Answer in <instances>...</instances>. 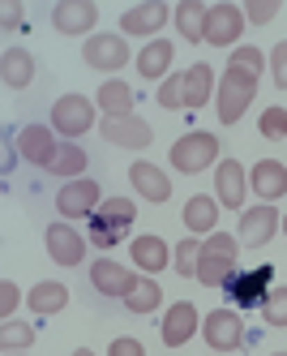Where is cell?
Masks as SVG:
<instances>
[{
	"label": "cell",
	"instance_id": "obj_1",
	"mask_svg": "<svg viewBox=\"0 0 287 356\" xmlns=\"http://www.w3.org/2000/svg\"><path fill=\"white\" fill-rule=\"evenodd\" d=\"M236 262H240V236H227V232H215L202 241V253H197V279L206 288H223L231 275H236Z\"/></svg>",
	"mask_w": 287,
	"mask_h": 356
},
{
	"label": "cell",
	"instance_id": "obj_2",
	"mask_svg": "<svg viewBox=\"0 0 287 356\" xmlns=\"http://www.w3.org/2000/svg\"><path fill=\"white\" fill-rule=\"evenodd\" d=\"M133 219H138L133 197H103L99 211L90 215V245L95 249H116L120 236L133 227Z\"/></svg>",
	"mask_w": 287,
	"mask_h": 356
},
{
	"label": "cell",
	"instance_id": "obj_3",
	"mask_svg": "<svg viewBox=\"0 0 287 356\" xmlns=\"http://www.w3.org/2000/svg\"><path fill=\"white\" fill-rule=\"evenodd\" d=\"M253 95H257V78H253V73L231 69V65H227V69H223V82H219V90H215L219 120H223V124H236V120L249 112Z\"/></svg>",
	"mask_w": 287,
	"mask_h": 356
},
{
	"label": "cell",
	"instance_id": "obj_4",
	"mask_svg": "<svg viewBox=\"0 0 287 356\" xmlns=\"http://www.w3.org/2000/svg\"><path fill=\"white\" fill-rule=\"evenodd\" d=\"M172 168L176 172H189V176H197L206 168H219V138L215 134H202V129L176 138V146H172Z\"/></svg>",
	"mask_w": 287,
	"mask_h": 356
},
{
	"label": "cell",
	"instance_id": "obj_5",
	"mask_svg": "<svg viewBox=\"0 0 287 356\" xmlns=\"http://www.w3.org/2000/svg\"><path fill=\"white\" fill-rule=\"evenodd\" d=\"M270 284H274V266L262 262V266H253V270H236L223 284V292H227V300L236 305V309H257V305H266Z\"/></svg>",
	"mask_w": 287,
	"mask_h": 356
},
{
	"label": "cell",
	"instance_id": "obj_6",
	"mask_svg": "<svg viewBox=\"0 0 287 356\" xmlns=\"http://www.w3.org/2000/svg\"><path fill=\"white\" fill-rule=\"evenodd\" d=\"M249 26V17H245V5H211V13H206V43L211 47H236L240 35Z\"/></svg>",
	"mask_w": 287,
	"mask_h": 356
},
{
	"label": "cell",
	"instance_id": "obj_7",
	"mask_svg": "<svg viewBox=\"0 0 287 356\" xmlns=\"http://www.w3.org/2000/svg\"><path fill=\"white\" fill-rule=\"evenodd\" d=\"M82 60L95 73H120L129 65V43H124L120 31H112V35H90L86 47H82Z\"/></svg>",
	"mask_w": 287,
	"mask_h": 356
},
{
	"label": "cell",
	"instance_id": "obj_8",
	"mask_svg": "<svg viewBox=\"0 0 287 356\" xmlns=\"http://www.w3.org/2000/svg\"><path fill=\"white\" fill-rule=\"evenodd\" d=\"M95 124V104L86 95H60L51 104V129L65 134V138H82Z\"/></svg>",
	"mask_w": 287,
	"mask_h": 356
},
{
	"label": "cell",
	"instance_id": "obj_9",
	"mask_svg": "<svg viewBox=\"0 0 287 356\" xmlns=\"http://www.w3.org/2000/svg\"><path fill=\"white\" fill-rule=\"evenodd\" d=\"M99 202H103L99 185L90 181V176H77V181L60 185V193H56V211H60L65 219H90V215L99 211Z\"/></svg>",
	"mask_w": 287,
	"mask_h": 356
},
{
	"label": "cell",
	"instance_id": "obj_10",
	"mask_svg": "<svg viewBox=\"0 0 287 356\" xmlns=\"http://www.w3.org/2000/svg\"><path fill=\"white\" fill-rule=\"evenodd\" d=\"M202 335H206V343H211L215 352H236L245 343V322H240L236 309H215V314H206Z\"/></svg>",
	"mask_w": 287,
	"mask_h": 356
},
{
	"label": "cell",
	"instance_id": "obj_11",
	"mask_svg": "<svg viewBox=\"0 0 287 356\" xmlns=\"http://www.w3.org/2000/svg\"><path fill=\"white\" fill-rule=\"evenodd\" d=\"M283 227V215L270 207V202H262V207H249V211H240V245H249V249H262L274 232Z\"/></svg>",
	"mask_w": 287,
	"mask_h": 356
},
{
	"label": "cell",
	"instance_id": "obj_12",
	"mask_svg": "<svg viewBox=\"0 0 287 356\" xmlns=\"http://www.w3.org/2000/svg\"><path fill=\"white\" fill-rule=\"evenodd\" d=\"M95 22H99L95 0H60V5H51V26L60 35H90Z\"/></svg>",
	"mask_w": 287,
	"mask_h": 356
},
{
	"label": "cell",
	"instance_id": "obj_13",
	"mask_svg": "<svg viewBox=\"0 0 287 356\" xmlns=\"http://www.w3.org/2000/svg\"><path fill=\"white\" fill-rule=\"evenodd\" d=\"M215 193L227 211H245V197H249V172L236 159H223L215 168Z\"/></svg>",
	"mask_w": 287,
	"mask_h": 356
},
{
	"label": "cell",
	"instance_id": "obj_14",
	"mask_svg": "<svg viewBox=\"0 0 287 356\" xmlns=\"http://www.w3.org/2000/svg\"><path fill=\"white\" fill-rule=\"evenodd\" d=\"M99 134L108 138L112 146H120V150H146L150 146V124L142 120V116H120V120H103L99 124Z\"/></svg>",
	"mask_w": 287,
	"mask_h": 356
},
{
	"label": "cell",
	"instance_id": "obj_15",
	"mask_svg": "<svg viewBox=\"0 0 287 356\" xmlns=\"http://www.w3.org/2000/svg\"><path fill=\"white\" fill-rule=\"evenodd\" d=\"M43 241H47L51 262H60V266H77V262L86 258V241H82V232H77V227H69V223H51Z\"/></svg>",
	"mask_w": 287,
	"mask_h": 356
},
{
	"label": "cell",
	"instance_id": "obj_16",
	"mask_svg": "<svg viewBox=\"0 0 287 356\" xmlns=\"http://www.w3.org/2000/svg\"><path fill=\"white\" fill-rule=\"evenodd\" d=\"M17 150H22V159L26 163H35V168H51V159H56V138H51L47 124H26V129L17 134Z\"/></svg>",
	"mask_w": 287,
	"mask_h": 356
},
{
	"label": "cell",
	"instance_id": "obj_17",
	"mask_svg": "<svg viewBox=\"0 0 287 356\" xmlns=\"http://www.w3.org/2000/svg\"><path fill=\"white\" fill-rule=\"evenodd\" d=\"M90 284L103 292V296H129L138 288V275L129 270V266H120V262H112V258H99L95 266H90Z\"/></svg>",
	"mask_w": 287,
	"mask_h": 356
},
{
	"label": "cell",
	"instance_id": "obj_18",
	"mask_svg": "<svg viewBox=\"0 0 287 356\" xmlns=\"http://www.w3.org/2000/svg\"><path fill=\"white\" fill-rule=\"evenodd\" d=\"M249 189L262 197V202H279L287 193V168L279 159H257L249 168Z\"/></svg>",
	"mask_w": 287,
	"mask_h": 356
},
{
	"label": "cell",
	"instance_id": "obj_19",
	"mask_svg": "<svg viewBox=\"0 0 287 356\" xmlns=\"http://www.w3.org/2000/svg\"><path fill=\"white\" fill-rule=\"evenodd\" d=\"M180 219H185L189 236H215V232H219V197L193 193V197L185 202V211H180Z\"/></svg>",
	"mask_w": 287,
	"mask_h": 356
},
{
	"label": "cell",
	"instance_id": "obj_20",
	"mask_svg": "<svg viewBox=\"0 0 287 356\" xmlns=\"http://www.w3.org/2000/svg\"><path fill=\"white\" fill-rule=\"evenodd\" d=\"M197 326H202V322H197V309H193L189 300H176L172 309L163 314V343H167V348H180V343H189Z\"/></svg>",
	"mask_w": 287,
	"mask_h": 356
},
{
	"label": "cell",
	"instance_id": "obj_21",
	"mask_svg": "<svg viewBox=\"0 0 287 356\" xmlns=\"http://www.w3.org/2000/svg\"><path fill=\"white\" fill-rule=\"evenodd\" d=\"M172 17V9L167 5H138V9H129V13H120V35H159V26Z\"/></svg>",
	"mask_w": 287,
	"mask_h": 356
},
{
	"label": "cell",
	"instance_id": "obj_22",
	"mask_svg": "<svg viewBox=\"0 0 287 356\" xmlns=\"http://www.w3.org/2000/svg\"><path fill=\"white\" fill-rule=\"evenodd\" d=\"M0 82L9 90H26L35 82V56L26 47H5V56H0Z\"/></svg>",
	"mask_w": 287,
	"mask_h": 356
},
{
	"label": "cell",
	"instance_id": "obj_23",
	"mask_svg": "<svg viewBox=\"0 0 287 356\" xmlns=\"http://www.w3.org/2000/svg\"><path fill=\"white\" fill-rule=\"evenodd\" d=\"M129 181L138 185V193H142L146 202H167V197H172L167 172H163V168H154V163H146V159H138L133 168H129Z\"/></svg>",
	"mask_w": 287,
	"mask_h": 356
},
{
	"label": "cell",
	"instance_id": "obj_24",
	"mask_svg": "<svg viewBox=\"0 0 287 356\" xmlns=\"http://www.w3.org/2000/svg\"><path fill=\"white\" fill-rule=\"evenodd\" d=\"M172 60H176V47L167 39H150L142 52H138V73H142L146 82H163L167 69H172Z\"/></svg>",
	"mask_w": 287,
	"mask_h": 356
},
{
	"label": "cell",
	"instance_id": "obj_25",
	"mask_svg": "<svg viewBox=\"0 0 287 356\" xmlns=\"http://www.w3.org/2000/svg\"><path fill=\"white\" fill-rule=\"evenodd\" d=\"M95 104L103 108V116H108V120L133 116V86L120 82V78H112V82H103V86H99V99H95Z\"/></svg>",
	"mask_w": 287,
	"mask_h": 356
},
{
	"label": "cell",
	"instance_id": "obj_26",
	"mask_svg": "<svg viewBox=\"0 0 287 356\" xmlns=\"http://www.w3.org/2000/svg\"><path fill=\"white\" fill-rule=\"evenodd\" d=\"M215 90H219V82H215V69H211V65H193V69L185 73V108H189V112L206 108Z\"/></svg>",
	"mask_w": 287,
	"mask_h": 356
},
{
	"label": "cell",
	"instance_id": "obj_27",
	"mask_svg": "<svg viewBox=\"0 0 287 356\" xmlns=\"http://www.w3.org/2000/svg\"><path fill=\"white\" fill-rule=\"evenodd\" d=\"M129 253H133V262L146 270V275H159L167 262H172V253L159 236H133V245H129Z\"/></svg>",
	"mask_w": 287,
	"mask_h": 356
},
{
	"label": "cell",
	"instance_id": "obj_28",
	"mask_svg": "<svg viewBox=\"0 0 287 356\" xmlns=\"http://www.w3.org/2000/svg\"><path fill=\"white\" fill-rule=\"evenodd\" d=\"M26 305H31V309H35L39 318H47V314H60L65 305H69V288H65V284H56V279H47V284H35V288H31Z\"/></svg>",
	"mask_w": 287,
	"mask_h": 356
},
{
	"label": "cell",
	"instance_id": "obj_29",
	"mask_svg": "<svg viewBox=\"0 0 287 356\" xmlns=\"http://www.w3.org/2000/svg\"><path fill=\"white\" fill-rule=\"evenodd\" d=\"M206 5H197V0H185V5H176L172 9V17H176V31L185 35L189 43H202L206 39Z\"/></svg>",
	"mask_w": 287,
	"mask_h": 356
},
{
	"label": "cell",
	"instance_id": "obj_30",
	"mask_svg": "<svg viewBox=\"0 0 287 356\" xmlns=\"http://www.w3.org/2000/svg\"><path fill=\"white\" fill-rule=\"evenodd\" d=\"M159 305H163V288L154 284V275L150 279H138V288L124 296V309L129 314H154Z\"/></svg>",
	"mask_w": 287,
	"mask_h": 356
},
{
	"label": "cell",
	"instance_id": "obj_31",
	"mask_svg": "<svg viewBox=\"0 0 287 356\" xmlns=\"http://www.w3.org/2000/svg\"><path fill=\"white\" fill-rule=\"evenodd\" d=\"M86 172V150L77 142H65L56 150V159H51V176H60V181H77V176Z\"/></svg>",
	"mask_w": 287,
	"mask_h": 356
},
{
	"label": "cell",
	"instance_id": "obj_32",
	"mask_svg": "<svg viewBox=\"0 0 287 356\" xmlns=\"http://www.w3.org/2000/svg\"><path fill=\"white\" fill-rule=\"evenodd\" d=\"M35 343V326L31 322H5V326H0V348H5V352H22V348H31Z\"/></svg>",
	"mask_w": 287,
	"mask_h": 356
},
{
	"label": "cell",
	"instance_id": "obj_33",
	"mask_svg": "<svg viewBox=\"0 0 287 356\" xmlns=\"http://www.w3.org/2000/svg\"><path fill=\"white\" fill-rule=\"evenodd\" d=\"M159 108H167V112H180L185 108V73H167V78L159 82Z\"/></svg>",
	"mask_w": 287,
	"mask_h": 356
},
{
	"label": "cell",
	"instance_id": "obj_34",
	"mask_svg": "<svg viewBox=\"0 0 287 356\" xmlns=\"http://www.w3.org/2000/svg\"><path fill=\"white\" fill-rule=\"evenodd\" d=\"M197 253H202V241L197 236H185V241H180L176 245V258H172V266L180 270V275H197Z\"/></svg>",
	"mask_w": 287,
	"mask_h": 356
},
{
	"label": "cell",
	"instance_id": "obj_35",
	"mask_svg": "<svg viewBox=\"0 0 287 356\" xmlns=\"http://www.w3.org/2000/svg\"><path fill=\"white\" fill-rule=\"evenodd\" d=\"M257 129H262V138H266V142L287 138V108H266V112H262V120H257Z\"/></svg>",
	"mask_w": 287,
	"mask_h": 356
},
{
	"label": "cell",
	"instance_id": "obj_36",
	"mask_svg": "<svg viewBox=\"0 0 287 356\" xmlns=\"http://www.w3.org/2000/svg\"><path fill=\"white\" fill-rule=\"evenodd\" d=\"M231 69H245V73H253V78H262V69H266V56L257 52V47H231V60H227Z\"/></svg>",
	"mask_w": 287,
	"mask_h": 356
},
{
	"label": "cell",
	"instance_id": "obj_37",
	"mask_svg": "<svg viewBox=\"0 0 287 356\" xmlns=\"http://www.w3.org/2000/svg\"><path fill=\"white\" fill-rule=\"evenodd\" d=\"M262 318L270 326H287V288H270V296L262 305Z\"/></svg>",
	"mask_w": 287,
	"mask_h": 356
},
{
	"label": "cell",
	"instance_id": "obj_38",
	"mask_svg": "<svg viewBox=\"0 0 287 356\" xmlns=\"http://www.w3.org/2000/svg\"><path fill=\"white\" fill-rule=\"evenodd\" d=\"M279 9H283L279 0H249V5H245V17L253 22V26H266V22H274Z\"/></svg>",
	"mask_w": 287,
	"mask_h": 356
},
{
	"label": "cell",
	"instance_id": "obj_39",
	"mask_svg": "<svg viewBox=\"0 0 287 356\" xmlns=\"http://www.w3.org/2000/svg\"><path fill=\"white\" fill-rule=\"evenodd\" d=\"M270 73H274V86L287 90V39L270 47Z\"/></svg>",
	"mask_w": 287,
	"mask_h": 356
},
{
	"label": "cell",
	"instance_id": "obj_40",
	"mask_svg": "<svg viewBox=\"0 0 287 356\" xmlns=\"http://www.w3.org/2000/svg\"><path fill=\"white\" fill-rule=\"evenodd\" d=\"M13 309H17V284L13 279H5V284H0V318H13Z\"/></svg>",
	"mask_w": 287,
	"mask_h": 356
},
{
	"label": "cell",
	"instance_id": "obj_41",
	"mask_svg": "<svg viewBox=\"0 0 287 356\" xmlns=\"http://www.w3.org/2000/svg\"><path fill=\"white\" fill-rule=\"evenodd\" d=\"M108 356H146V348L138 339H129V335H116L112 348H108Z\"/></svg>",
	"mask_w": 287,
	"mask_h": 356
},
{
	"label": "cell",
	"instance_id": "obj_42",
	"mask_svg": "<svg viewBox=\"0 0 287 356\" xmlns=\"http://www.w3.org/2000/svg\"><path fill=\"white\" fill-rule=\"evenodd\" d=\"M0 13H5V17H0V26H5V31H13V26H22V5H17V0H9V5H5V9H0Z\"/></svg>",
	"mask_w": 287,
	"mask_h": 356
},
{
	"label": "cell",
	"instance_id": "obj_43",
	"mask_svg": "<svg viewBox=\"0 0 287 356\" xmlns=\"http://www.w3.org/2000/svg\"><path fill=\"white\" fill-rule=\"evenodd\" d=\"M73 356H95V352H90V348H77V352H73Z\"/></svg>",
	"mask_w": 287,
	"mask_h": 356
},
{
	"label": "cell",
	"instance_id": "obj_44",
	"mask_svg": "<svg viewBox=\"0 0 287 356\" xmlns=\"http://www.w3.org/2000/svg\"><path fill=\"white\" fill-rule=\"evenodd\" d=\"M283 232H287V215H283Z\"/></svg>",
	"mask_w": 287,
	"mask_h": 356
},
{
	"label": "cell",
	"instance_id": "obj_45",
	"mask_svg": "<svg viewBox=\"0 0 287 356\" xmlns=\"http://www.w3.org/2000/svg\"><path fill=\"white\" fill-rule=\"evenodd\" d=\"M274 356H287V352H274Z\"/></svg>",
	"mask_w": 287,
	"mask_h": 356
},
{
	"label": "cell",
	"instance_id": "obj_46",
	"mask_svg": "<svg viewBox=\"0 0 287 356\" xmlns=\"http://www.w3.org/2000/svg\"><path fill=\"white\" fill-rule=\"evenodd\" d=\"M5 356H17V352H5Z\"/></svg>",
	"mask_w": 287,
	"mask_h": 356
},
{
	"label": "cell",
	"instance_id": "obj_47",
	"mask_svg": "<svg viewBox=\"0 0 287 356\" xmlns=\"http://www.w3.org/2000/svg\"><path fill=\"white\" fill-rule=\"evenodd\" d=\"M219 356H231V352H219Z\"/></svg>",
	"mask_w": 287,
	"mask_h": 356
}]
</instances>
